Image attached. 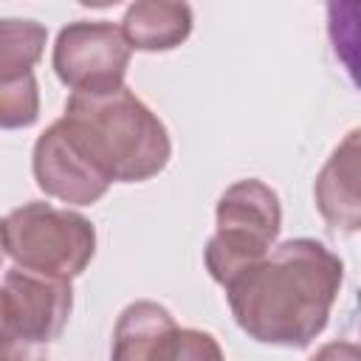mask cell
I'll list each match as a JSON object with an SVG mask.
<instances>
[{
	"label": "cell",
	"instance_id": "6da1fadb",
	"mask_svg": "<svg viewBox=\"0 0 361 361\" xmlns=\"http://www.w3.org/2000/svg\"><path fill=\"white\" fill-rule=\"evenodd\" d=\"M344 265L324 243L285 240L226 285L237 327L271 347L305 350L327 327Z\"/></svg>",
	"mask_w": 361,
	"mask_h": 361
},
{
	"label": "cell",
	"instance_id": "7a4b0ae2",
	"mask_svg": "<svg viewBox=\"0 0 361 361\" xmlns=\"http://www.w3.org/2000/svg\"><path fill=\"white\" fill-rule=\"evenodd\" d=\"M62 121L113 183L155 178L172 155L164 121L130 90L71 93Z\"/></svg>",
	"mask_w": 361,
	"mask_h": 361
},
{
	"label": "cell",
	"instance_id": "3957f363",
	"mask_svg": "<svg viewBox=\"0 0 361 361\" xmlns=\"http://www.w3.org/2000/svg\"><path fill=\"white\" fill-rule=\"evenodd\" d=\"M3 254L17 268L73 279L96 254V228L79 212L31 200L3 217Z\"/></svg>",
	"mask_w": 361,
	"mask_h": 361
},
{
	"label": "cell",
	"instance_id": "277c9868",
	"mask_svg": "<svg viewBox=\"0 0 361 361\" xmlns=\"http://www.w3.org/2000/svg\"><path fill=\"white\" fill-rule=\"evenodd\" d=\"M214 223L217 228L203 248V262L212 279L226 288L237 274L271 254L282 228V206L268 183L243 178L220 195Z\"/></svg>",
	"mask_w": 361,
	"mask_h": 361
},
{
	"label": "cell",
	"instance_id": "5b68a950",
	"mask_svg": "<svg viewBox=\"0 0 361 361\" xmlns=\"http://www.w3.org/2000/svg\"><path fill=\"white\" fill-rule=\"evenodd\" d=\"M133 45L121 25L107 20H73L54 42V73L73 93H110L124 87Z\"/></svg>",
	"mask_w": 361,
	"mask_h": 361
},
{
	"label": "cell",
	"instance_id": "8992f818",
	"mask_svg": "<svg viewBox=\"0 0 361 361\" xmlns=\"http://www.w3.org/2000/svg\"><path fill=\"white\" fill-rule=\"evenodd\" d=\"M73 310V288L71 279L8 268L3 274L0 288V324L3 336L28 341V344H51L62 336Z\"/></svg>",
	"mask_w": 361,
	"mask_h": 361
},
{
	"label": "cell",
	"instance_id": "52a82bcc",
	"mask_svg": "<svg viewBox=\"0 0 361 361\" xmlns=\"http://www.w3.org/2000/svg\"><path fill=\"white\" fill-rule=\"evenodd\" d=\"M31 169L37 186L62 203L90 206L107 195L110 178L90 161L76 135L62 118H56L34 144Z\"/></svg>",
	"mask_w": 361,
	"mask_h": 361
},
{
	"label": "cell",
	"instance_id": "ba28073f",
	"mask_svg": "<svg viewBox=\"0 0 361 361\" xmlns=\"http://www.w3.org/2000/svg\"><path fill=\"white\" fill-rule=\"evenodd\" d=\"M313 200L330 228L361 231V127L350 130L319 169Z\"/></svg>",
	"mask_w": 361,
	"mask_h": 361
},
{
	"label": "cell",
	"instance_id": "9c48e42d",
	"mask_svg": "<svg viewBox=\"0 0 361 361\" xmlns=\"http://www.w3.org/2000/svg\"><path fill=\"white\" fill-rule=\"evenodd\" d=\"M178 330L172 313L149 299H138L118 313L110 361H155L166 338Z\"/></svg>",
	"mask_w": 361,
	"mask_h": 361
},
{
	"label": "cell",
	"instance_id": "30bf717a",
	"mask_svg": "<svg viewBox=\"0 0 361 361\" xmlns=\"http://www.w3.org/2000/svg\"><path fill=\"white\" fill-rule=\"evenodd\" d=\"M121 34L133 51H172L192 34V8L169 0H141L127 6Z\"/></svg>",
	"mask_w": 361,
	"mask_h": 361
},
{
	"label": "cell",
	"instance_id": "8fae6325",
	"mask_svg": "<svg viewBox=\"0 0 361 361\" xmlns=\"http://www.w3.org/2000/svg\"><path fill=\"white\" fill-rule=\"evenodd\" d=\"M48 31L34 20L6 17L0 23V82H14L34 73L42 56Z\"/></svg>",
	"mask_w": 361,
	"mask_h": 361
},
{
	"label": "cell",
	"instance_id": "7c38bea8",
	"mask_svg": "<svg viewBox=\"0 0 361 361\" xmlns=\"http://www.w3.org/2000/svg\"><path fill=\"white\" fill-rule=\"evenodd\" d=\"M327 37L336 59L361 90V0L327 3Z\"/></svg>",
	"mask_w": 361,
	"mask_h": 361
},
{
	"label": "cell",
	"instance_id": "4fadbf2b",
	"mask_svg": "<svg viewBox=\"0 0 361 361\" xmlns=\"http://www.w3.org/2000/svg\"><path fill=\"white\" fill-rule=\"evenodd\" d=\"M39 118V90L37 79L23 76L14 82H0V124L6 130L31 127Z\"/></svg>",
	"mask_w": 361,
	"mask_h": 361
},
{
	"label": "cell",
	"instance_id": "5bb4252c",
	"mask_svg": "<svg viewBox=\"0 0 361 361\" xmlns=\"http://www.w3.org/2000/svg\"><path fill=\"white\" fill-rule=\"evenodd\" d=\"M155 361H226L217 338L197 327H178Z\"/></svg>",
	"mask_w": 361,
	"mask_h": 361
},
{
	"label": "cell",
	"instance_id": "9a60e30c",
	"mask_svg": "<svg viewBox=\"0 0 361 361\" xmlns=\"http://www.w3.org/2000/svg\"><path fill=\"white\" fill-rule=\"evenodd\" d=\"M0 361H48V350H45V344H28V341L3 336Z\"/></svg>",
	"mask_w": 361,
	"mask_h": 361
},
{
	"label": "cell",
	"instance_id": "2e32d148",
	"mask_svg": "<svg viewBox=\"0 0 361 361\" xmlns=\"http://www.w3.org/2000/svg\"><path fill=\"white\" fill-rule=\"evenodd\" d=\"M307 361H361V344H353V341H327Z\"/></svg>",
	"mask_w": 361,
	"mask_h": 361
}]
</instances>
